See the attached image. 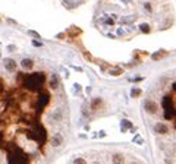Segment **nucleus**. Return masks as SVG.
<instances>
[{
	"mask_svg": "<svg viewBox=\"0 0 176 164\" xmlns=\"http://www.w3.org/2000/svg\"><path fill=\"white\" fill-rule=\"evenodd\" d=\"M44 81H46V76L44 73L41 72H35V73H31V75H27L24 78L22 84L24 86L30 91H40L43 85H44Z\"/></svg>",
	"mask_w": 176,
	"mask_h": 164,
	"instance_id": "nucleus-1",
	"label": "nucleus"
},
{
	"mask_svg": "<svg viewBox=\"0 0 176 164\" xmlns=\"http://www.w3.org/2000/svg\"><path fill=\"white\" fill-rule=\"evenodd\" d=\"M28 138H30V139H32V141H35L37 144L43 145L47 141V132L44 129V126L40 125L38 122H35L34 123V128L28 132Z\"/></svg>",
	"mask_w": 176,
	"mask_h": 164,
	"instance_id": "nucleus-2",
	"label": "nucleus"
},
{
	"mask_svg": "<svg viewBox=\"0 0 176 164\" xmlns=\"http://www.w3.org/2000/svg\"><path fill=\"white\" fill-rule=\"evenodd\" d=\"M28 157L25 155L21 149H12L9 155H7V161L9 163H28Z\"/></svg>",
	"mask_w": 176,
	"mask_h": 164,
	"instance_id": "nucleus-3",
	"label": "nucleus"
},
{
	"mask_svg": "<svg viewBox=\"0 0 176 164\" xmlns=\"http://www.w3.org/2000/svg\"><path fill=\"white\" fill-rule=\"evenodd\" d=\"M48 103H50V94L46 92V91L41 92L40 97H38V100H37V111H43L44 107H46Z\"/></svg>",
	"mask_w": 176,
	"mask_h": 164,
	"instance_id": "nucleus-4",
	"label": "nucleus"
},
{
	"mask_svg": "<svg viewBox=\"0 0 176 164\" xmlns=\"http://www.w3.org/2000/svg\"><path fill=\"white\" fill-rule=\"evenodd\" d=\"M144 108H145L147 113H150V114H156L159 106L154 101H151V100H145V101H144Z\"/></svg>",
	"mask_w": 176,
	"mask_h": 164,
	"instance_id": "nucleus-5",
	"label": "nucleus"
},
{
	"mask_svg": "<svg viewBox=\"0 0 176 164\" xmlns=\"http://www.w3.org/2000/svg\"><path fill=\"white\" fill-rule=\"evenodd\" d=\"M63 117H65V114H63V110H62V108H56V110L52 113L53 122H62V120H63Z\"/></svg>",
	"mask_w": 176,
	"mask_h": 164,
	"instance_id": "nucleus-6",
	"label": "nucleus"
},
{
	"mask_svg": "<svg viewBox=\"0 0 176 164\" xmlns=\"http://www.w3.org/2000/svg\"><path fill=\"white\" fill-rule=\"evenodd\" d=\"M5 68L9 72H13L16 69V62L13 59H5Z\"/></svg>",
	"mask_w": 176,
	"mask_h": 164,
	"instance_id": "nucleus-7",
	"label": "nucleus"
},
{
	"mask_svg": "<svg viewBox=\"0 0 176 164\" xmlns=\"http://www.w3.org/2000/svg\"><path fill=\"white\" fill-rule=\"evenodd\" d=\"M176 117V110L175 107H169V108H165V119L166 120H170V119H175Z\"/></svg>",
	"mask_w": 176,
	"mask_h": 164,
	"instance_id": "nucleus-8",
	"label": "nucleus"
},
{
	"mask_svg": "<svg viewBox=\"0 0 176 164\" xmlns=\"http://www.w3.org/2000/svg\"><path fill=\"white\" fill-rule=\"evenodd\" d=\"M135 19H136V15L123 16V18H120V23H122V25H131V23L135 22Z\"/></svg>",
	"mask_w": 176,
	"mask_h": 164,
	"instance_id": "nucleus-9",
	"label": "nucleus"
},
{
	"mask_svg": "<svg viewBox=\"0 0 176 164\" xmlns=\"http://www.w3.org/2000/svg\"><path fill=\"white\" fill-rule=\"evenodd\" d=\"M131 128H132V123L129 120H126V119H122L120 120V131L122 132H128Z\"/></svg>",
	"mask_w": 176,
	"mask_h": 164,
	"instance_id": "nucleus-10",
	"label": "nucleus"
},
{
	"mask_svg": "<svg viewBox=\"0 0 176 164\" xmlns=\"http://www.w3.org/2000/svg\"><path fill=\"white\" fill-rule=\"evenodd\" d=\"M154 131L157 132V133H167L169 132V128L166 125H163V123H157L156 126H154Z\"/></svg>",
	"mask_w": 176,
	"mask_h": 164,
	"instance_id": "nucleus-11",
	"label": "nucleus"
},
{
	"mask_svg": "<svg viewBox=\"0 0 176 164\" xmlns=\"http://www.w3.org/2000/svg\"><path fill=\"white\" fill-rule=\"evenodd\" d=\"M50 142H52L53 147H59V145H62V142H63V136L57 133V135H54L52 138V141H50Z\"/></svg>",
	"mask_w": 176,
	"mask_h": 164,
	"instance_id": "nucleus-12",
	"label": "nucleus"
},
{
	"mask_svg": "<svg viewBox=\"0 0 176 164\" xmlns=\"http://www.w3.org/2000/svg\"><path fill=\"white\" fill-rule=\"evenodd\" d=\"M21 66H22L24 69H32V66H34V62H32V59H22V62H21Z\"/></svg>",
	"mask_w": 176,
	"mask_h": 164,
	"instance_id": "nucleus-13",
	"label": "nucleus"
},
{
	"mask_svg": "<svg viewBox=\"0 0 176 164\" xmlns=\"http://www.w3.org/2000/svg\"><path fill=\"white\" fill-rule=\"evenodd\" d=\"M57 86H59V76L54 73V75H52V78H50V88L56 90Z\"/></svg>",
	"mask_w": 176,
	"mask_h": 164,
	"instance_id": "nucleus-14",
	"label": "nucleus"
},
{
	"mask_svg": "<svg viewBox=\"0 0 176 164\" xmlns=\"http://www.w3.org/2000/svg\"><path fill=\"white\" fill-rule=\"evenodd\" d=\"M166 56H167V52H166V50H160V52L154 53L151 57H153V60H161V57H166Z\"/></svg>",
	"mask_w": 176,
	"mask_h": 164,
	"instance_id": "nucleus-15",
	"label": "nucleus"
},
{
	"mask_svg": "<svg viewBox=\"0 0 176 164\" xmlns=\"http://www.w3.org/2000/svg\"><path fill=\"white\" fill-rule=\"evenodd\" d=\"M161 106H163V108H169V107H172V106H173L172 98H170L169 95L165 97V98H163V101H161Z\"/></svg>",
	"mask_w": 176,
	"mask_h": 164,
	"instance_id": "nucleus-16",
	"label": "nucleus"
},
{
	"mask_svg": "<svg viewBox=\"0 0 176 164\" xmlns=\"http://www.w3.org/2000/svg\"><path fill=\"white\" fill-rule=\"evenodd\" d=\"M101 103H103V101H101L100 98H94L93 101H91V108H93V110H97L100 106H101Z\"/></svg>",
	"mask_w": 176,
	"mask_h": 164,
	"instance_id": "nucleus-17",
	"label": "nucleus"
},
{
	"mask_svg": "<svg viewBox=\"0 0 176 164\" xmlns=\"http://www.w3.org/2000/svg\"><path fill=\"white\" fill-rule=\"evenodd\" d=\"M120 73H122V69H120V68H113V69H110V75H113V76H119Z\"/></svg>",
	"mask_w": 176,
	"mask_h": 164,
	"instance_id": "nucleus-18",
	"label": "nucleus"
},
{
	"mask_svg": "<svg viewBox=\"0 0 176 164\" xmlns=\"http://www.w3.org/2000/svg\"><path fill=\"white\" fill-rule=\"evenodd\" d=\"M140 29H141L144 34H147V32H150V25H148V23H141V25H140Z\"/></svg>",
	"mask_w": 176,
	"mask_h": 164,
	"instance_id": "nucleus-19",
	"label": "nucleus"
},
{
	"mask_svg": "<svg viewBox=\"0 0 176 164\" xmlns=\"http://www.w3.org/2000/svg\"><path fill=\"white\" fill-rule=\"evenodd\" d=\"M131 95H132V97H140V95H141V90H140V88H132Z\"/></svg>",
	"mask_w": 176,
	"mask_h": 164,
	"instance_id": "nucleus-20",
	"label": "nucleus"
},
{
	"mask_svg": "<svg viewBox=\"0 0 176 164\" xmlns=\"http://www.w3.org/2000/svg\"><path fill=\"white\" fill-rule=\"evenodd\" d=\"M125 158L122 157V155H119V154H115V155H113V161H115V163H122Z\"/></svg>",
	"mask_w": 176,
	"mask_h": 164,
	"instance_id": "nucleus-21",
	"label": "nucleus"
},
{
	"mask_svg": "<svg viewBox=\"0 0 176 164\" xmlns=\"http://www.w3.org/2000/svg\"><path fill=\"white\" fill-rule=\"evenodd\" d=\"M134 142H136L138 145H142V144H144V139H142V138H141L140 135H136V136L134 138Z\"/></svg>",
	"mask_w": 176,
	"mask_h": 164,
	"instance_id": "nucleus-22",
	"label": "nucleus"
},
{
	"mask_svg": "<svg viewBox=\"0 0 176 164\" xmlns=\"http://www.w3.org/2000/svg\"><path fill=\"white\" fill-rule=\"evenodd\" d=\"M125 34H126V31H125V29H122V28L118 29V35H125Z\"/></svg>",
	"mask_w": 176,
	"mask_h": 164,
	"instance_id": "nucleus-23",
	"label": "nucleus"
},
{
	"mask_svg": "<svg viewBox=\"0 0 176 164\" xmlns=\"http://www.w3.org/2000/svg\"><path fill=\"white\" fill-rule=\"evenodd\" d=\"M73 90H75V92H79L81 91V86L79 85H73Z\"/></svg>",
	"mask_w": 176,
	"mask_h": 164,
	"instance_id": "nucleus-24",
	"label": "nucleus"
},
{
	"mask_svg": "<svg viewBox=\"0 0 176 164\" xmlns=\"http://www.w3.org/2000/svg\"><path fill=\"white\" fill-rule=\"evenodd\" d=\"M32 44H34L35 47H43V44H41V43H38V41H35V40L32 41Z\"/></svg>",
	"mask_w": 176,
	"mask_h": 164,
	"instance_id": "nucleus-25",
	"label": "nucleus"
},
{
	"mask_svg": "<svg viewBox=\"0 0 176 164\" xmlns=\"http://www.w3.org/2000/svg\"><path fill=\"white\" fill-rule=\"evenodd\" d=\"M144 7H145L148 12H151V6H150V3H145V5H144Z\"/></svg>",
	"mask_w": 176,
	"mask_h": 164,
	"instance_id": "nucleus-26",
	"label": "nucleus"
},
{
	"mask_svg": "<svg viewBox=\"0 0 176 164\" xmlns=\"http://www.w3.org/2000/svg\"><path fill=\"white\" fill-rule=\"evenodd\" d=\"M73 161H75V163H85V160H82V158H75Z\"/></svg>",
	"mask_w": 176,
	"mask_h": 164,
	"instance_id": "nucleus-27",
	"label": "nucleus"
},
{
	"mask_svg": "<svg viewBox=\"0 0 176 164\" xmlns=\"http://www.w3.org/2000/svg\"><path fill=\"white\" fill-rule=\"evenodd\" d=\"M106 25H113V19H106Z\"/></svg>",
	"mask_w": 176,
	"mask_h": 164,
	"instance_id": "nucleus-28",
	"label": "nucleus"
},
{
	"mask_svg": "<svg viewBox=\"0 0 176 164\" xmlns=\"http://www.w3.org/2000/svg\"><path fill=\"white\" fill-rule=\"evenodd\" d=\"M2 144H3V133L0 132V147H2Z\"/></svg>",
	"mask_w": 176,
	"mask_h": 164,
	"instance_id": "nucleus-29",
	"label": "nucleus"
},
{
	"mask_svg": "<svg viewBox=\"0 0 176 164\" xmlns=\"http://www.w3.org/2000/svg\"><path fill=\"white\" fill-rule=\"evenodd\" d=\"M30 34H31V35H32V37H38V34H37V32H35V31H30Z\"/></svg>",
	"mask_w": 176,
	"mask_h": 164,
	"instance_id": "nucleus-30",
	"label": "nucleus"
},
{
	"mask_svg": "<svg viewBox=\"0 0 176 164\" xmlns=\"http://www.w3.org/2000/svg\"><path fill=\"white\" fill-rule=\"evenodd\" d=\"M9 52H15V46H9Z\"/></svg>",
	"mask_w": 176,
	"mask_h": 164,
	"instance_id": "nucleus-31",
	"label": "nucleus"
},
{
	"mask_svg": "<svg viewBox=\"0 0 176 164\" xmlns=\"http://www.w3.org/2000/svg\"><path fill=\"white\" fill-rule=\"evenodd\" d=\"M123 2L126 3V5H131V0H123Z\"/></svg>",
	"mask_w": 176,
	"mask_h": 164,
	"instance_id": "nucleus-32",
	"label": "nucleus"
},
{
	"mask_svg": "<svg viewBox=\"0 0 176 164\" xmlns=\"http://www.w3.org/2000/svg\"><path fill=\"white\" fill-rule=\"evenodd\" d=\"M173 90H175V91H176V82H175V84H173Z\"/></svg>",
	"mask_w": 176,
	"mask_h": 164,
	"instance_id": "nucleus-33",
	"label": "nucleus"
},
{
	"mask_svg": "<svg viewBox=\"0 0 176 164\" xmlns=\"http://www.w3.org/2000/svg\"><path fill=\"white\" fill-rule=\"evenodd\" d=\"M0 56H2V54H0Z\"/></svg>",
	"mask_w": 176,
	"mask_h": 164,
	"instance_id": "nucleus-34",
	"label": "nucleus"
}]
</instances>
